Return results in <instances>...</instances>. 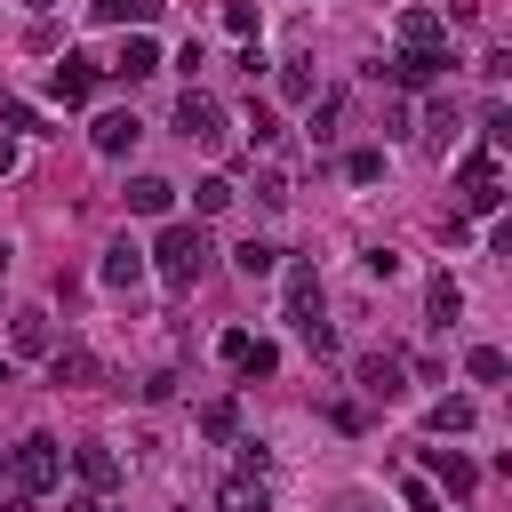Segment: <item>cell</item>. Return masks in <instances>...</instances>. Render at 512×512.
Masks as SVG:
<instances>
[{"instance_id":"1","label":"cell","mask_w":512,"mask_h":512,"mask_svg":"<svg viewBox=\"0 0 512 512\" xmlns=\"http://www.w3.org/2000/svg\"><path fill=\"white\" fill-rule=\"evenodd\" d=\"M56 480H64V448H56L48 432H24V440L8 448V488H16V496H48Z\"/></svg>"},{"instance_id":"2","label":"cell","mask_w":512,"mask_h":512,"mask_svg":"<svg viewBox=\"0 0 512 512\" xmlns=\"http://www.w3.org/2000/svg\"><path fill=\"white\" fill-rule=\"evenodd\" d=\"M152 264H160L168 288H192V280L208 272V232H200V224H168L160 248H152Z\"/></svg>"},{"instance_id":"3","label":"cell","mask_w":512,"mask_h":512,"mask_svg":"<svg viewBox=\"0 0 512 512\" xmlns=\"http://www.w3.org/2000/svg\"><path fill=\"white\" fill-rule=\"evenodd\" d=\"M288 320L312 352H336V328L320 320V264H288Z\"/></svg>"},{"instance_id":"4","label":"cell","mask_w":512,"mask_h":512,"mask_svg":"<svg viewBox=\"0 0 512 512\" xmlns=\"http://www.w3.org/2000/svg\"><path fill=\"white\" fill-rule=\"evenodd\" d=\"M464 216H496L504 208V184H496V152H464Z\"/></svg>"},{"instance_id":"5","label":"cell","mask_w":512,"mask_h":512,"mask_svg":"<svg viewBox=\"0 0 512 512\" xmlns=\"http://www.w3.org/2000/svg\"><path fill=\"white\" fill-rule=\"evenodd\" d=\"M352 384H360L368 400H400V392H408V360H400V352H360V360H352Z\"/></svg>"},{"instance_id":"6","label":"cell","mask_w":512,"mask_h":512,"mask_svg":"<svg viewBox=\"0 0 512 512\" xmlns=\"http://www.w3.org/2000/svg\"><path fill=\"white\" fill-rule=\"evenodd\" d=\"M176 128H184L192 144H224V104L200 96V88H184V96H176Z\"/></svg>"},{"instance_id":"7","label":"cell","mask_w":512,"mask_h":512,"mask_svg":"<svg viewBox=\"0 0 512 512\" xmlns=\"http://www.w3.org/2000/svg\"><path fill=\"white\" fill-rule=\"evenodd\" d=\"M376 72H392V88H432V80L448 72V48H400V56L376 64Z\"/></svg>"},{"instance_id":"8","label":"cell","mask_w":512,"mask_h":512,"mask_svg":"<svg viewBox=\"0 0 512 512\" xmlns=\"http://www.w3.org/2000/svg\"><path fill=\"white\" fill-rule=\"evenodd\" d=\"M216 352H224V368H240V376H272V368H280V352H272L264 336H248V328H224Z\"/></svg>"},{"instance_id":"9","label":"cell","mask_w":512,"mask_h":512,"mask_svg":"<svg viewBox=\"0 0 512 512\" xmlns=\"http://www.w3.org/2000/svg\"><path fill=\"white\" fill-rule=\"evenodd\" d=\"M8 344H16L24 360H48V352H56V328H48V312H40V304L8 312Z\"/></svg>"},{"instance_id":"10","label":"cell","mask_w":512,"mask_h":512,"mask_svg":"<svg viewBox=\"0 0 512 512\" xmlns=\"http://www.w3.org/2000/svg\"><path fill=\"white\" fill-rule=\"evenodd\" d=\"M48 376H56L64 392H88V384L104 376V360H96L88 344H56V352H48Z\"/></svg>"},{"instance_id":"11","label":"cell","mask_w":512,"mask_h":512,"mask_svg":"<svg viewBox=\"0 0 512 512\" xmlns=\"http://www.w3.org/2000/svg\"><path fill=\"white\" fill-rule=\"evenodd\" d=\"M48 96H56V104H88V96H96V64H88V56L48 64Z\"/></svg>"},{"instance_id":"12","label":"cell","mask_w":512,"mask_h":512,"mask_svg":"<svg viewBox=\"0 0 512 512\" xmlns=\"http://www.w3.org/2000/svg\"><path fill=\"white\" fill-rule=\"evenodd\" d=\"M72 464H80V480H88V496H104V488H120V456H112L104 440H80V448H72Z\"/></svg>"},{"instance_id":"13","label":"cell","mask_w":512,"mask_h":512,"mask_svg":"<svg viewBox=\"0 0 512 512\" xmlns=\"http://www.w3.org/2000/svg\"><path fill=\"white\" fill-rule=\"evenodd\" d=\"M424 472L448 488V496H472L480 488V472H472V456H456V448H424Z\"/></svg>"},{"instance_id":"14","label":"cell","mask_w":512,"mask_h":512,"mask_svg":"<svg viewBox=\"0 0 512 512\" xmlns=\"http://www.w3.org/2000/svg\"><path fill=\"white\" fill-rule=\"evenodd\" d=\"M216 512H272V488L256 472H232V480H216Z\"/></svg>"},{"instance_id":"15","label":"cell","mask_w":512,"mask_h":512,"mask_svg":"<svg viewBox=\"0 0 512 512\" xmlns=\"http://www.w3.org/2000/svg\"><path fill=\"white\" fill-rule=\"evenodd\" d=\"M400 48H448L440 8H400Z\"/></svg>"},{"instance_id":"16","label":"cell","mask_w":512,"mask_h":512,"mask_svg":"<svg viewBox=\"0 0 512 512\" xmlns=\"http://www.w3.org/2000/svg\"><path fill=\"white\" fill-rule=\"evenodd\" d=\"M136 280H144V248H136V240H112V248H104V288L128 296Z\"/></svg>"},{"instance_id":"17","label":"cell","mask_w":512,"mask_h":512,"mask_svg":"<svg viewBox=\"0 0 512 512\" xmlns=\"http://www.w3.org/2000/svg\"><path fill=\"white\" fill-rule=\"evenodd\" d=\"M112 72H120V80H152V72H160V48H152L144 32H128L120 56H112Z\"/></svg>"},{"instance_id":"18","label":"cell","mask_w":512,"mask_h":512,"mask_svg":"<svg viewBox=\"0 0 512 512\" xmlns=\"http://www.w3.org/2000/svg\"><path fill=\"white\" fill-rule=\"evenodd\" d=\"M136 136H144V120H136V112H104V120H96V152H104V160H120Z\"/></svg>"},{"instance_id":"19","label":"cell","mask_w":512,"mask_h":512,"mask_svg":"<svg viewBox=\"0 0 512 512\" xmlns=\"http://www.w3.org/2000/svg\"><path fill=\"white\" fill-rule=\"evenodd\" d=\"M160 8H168V0H88L96 24H160Z\"/></svg>"},{"instance_id":"20","label":"cell","mask_w":512,"mask_h":512,"mask_svg":"<svg viewBox=\"0 0 512 512\" xmlns=\"http://www.w3.org/2000/svg\"><path fill=\"white\" fill-rule=\"evenodd\" d=\"M128 208H136V216H168V208H176V184H168V176H136V184H128Z\"/></svg>"},{"instance_id":"21","label":"cell","mask_w":512,"mask_h":512,"mask_svg":"<svg viewBox=\"0 0 512 512\" xmlns=\"http://www.w3.org/2000/svg\"><path fill=\"white\" fill-rule=\"evenodd\" d=\"M232 200H240V184H232V176H200V184H192V208H200V216H224Z\"/></svg>"},{"instance_id":"22","label":"cell","mask_w":512,"mask_h":512,"mask_svg":"<svg viewBox=\"0 0 512 512\" xmlns=\"http://www.w3.org/2000/svg\"><path fill=\"white\" fill-rule=\"evenodd\" d=\"M424 304H432V320H440V328H448V320H456V312H464V288H456V280H448V272H432V288H424Z\"/></svg>"},{"instance_id":"23","label":"cell","mask_w":512,"mask_h":512,"mask_svg":"<svg viewBox=\"0 0 512 512\" xmlns=\"http://www.w3.org/2000/svg\"><path fill=\"white\" fill-rule=\"evenodd\" d=\"M504 368H512V360H504L496 344H472V352H464V376H472V384H504Z\"/></svg>"},{"instance_id":"24","label":"cell","mask_w":512,"mask_h":512,"mask_svg":"<svg viewBox=\"0 0 512 512\" xmlns=\"http://www.w3.org/2000/svg\"><path fill=\"white\" fill-rule=\"evenodd\" d=\"M440 440H456V432H472V400H432V416H424Z\"/></svg>"},{"instance_id":"25","label":"cell","mask_w":512,"mask_h":512,"mask_svg":"<svg viewBox=\"0 0 512 512\" xmlns=\"http://www.w3.org/2000/svg\"><path fill=\"white\" fill-rule=\"evenodd\" d=\"M232 264H240L248 280H264V272L280 264V248H272V240H240V248H232Z\"/></svg>"},{"instance_id":"26","label":"cell","mask_w":512,"mask_h":512,"mask_svg":"<svg viewBox=\"0 0 512 512\" xmlns=\"http://www.w3.org/2000/svg\"><path fill=\"white\" fill-rule=\"evenodd\" d=\"M424 136H432V152H448V144H456V104H448V96L424 112Z\"/></svg>"},{"instance_id":"27","label":"cell","mask_w":512,"mask_h":512,"mask_svg":"<svg viewBox=\"0 0 512 512\" xmlns=\"http://www.w3.org/2000/svg\"><path fill=\"white\" fill-rule=\"evenodd\" d=\"M232 424H240L232 400H208V408H200V432H208V440H232Z\"/></svg>"},{"instance_id":"28","label":"cell","mask_w":512,"mask_h":512,"mask_svg":"<svg viewBox=\"0 0 512 512\" xmlns=\"http://www.w3.org/2000/svg\"><path fill=\"white\" fill-rule=\"evenodd\" d=\"M280 96H288V104H312V96H320V80H312L304 64H288V72H280Z\"/></svg>"},{"instance_id":"29","label":"cell","mask_w":512,"mask_h":512,"mask_svg":"<svg viewBox=\"0 0 512 512\" xmlns=\"http://www.w3.org/2000/svg\"><path fill=\"white\" fill-rule=\"evenodd\" d=\"M336 112H344V96H312V120H304V128H312V144H328V128H336Z\"/></svg>"},{"instance_id":"30","label":"cell","mask_w":512,"mask_h":512,"mask_svg":"<svg viewBox=\"0 0 512 512\" xmlns=\"http://www.w3.org/2000/svg\"><path fill=\"white\" fill-rule=\"evenodd\" d=\"M0 120H8V128H24V136H48V128H40V112H32L24 96H0Z\"/></svg>"},{"instance_id":"31","label":"cell","mask_w":512,"mask_h":512,"mask_svg":"<svg viewBox=\"0 0 512 512\" xmlns=\"http://www.w3.org/2000/svg\"><path fill=\"white\" fill-rule=\"evenodd\" d=\"M344 176H352V184H376V176H384V152H352Z\"/></svg>"},{"instance_id":"32","label":"cell","mask_w":512,"mask_h":512,"mask_svg":"<svg viewBox=\"0 0 512 512\" xmlns=\"http://www.w3.org/2000/svg\"><path fill=\"white\" fill-rule=\"evenodd\" d=\"M248 136H256V144H272V136H280V120H272L264 104H248Z\"/></svg>"},{"instance_id":"33","label":"cell","mask_w":512,"mask_h":512,"mask_svg":"<svg viewBox=\"0 0 512 512\" xmlns=\"http://www.w3.org/2000/svg\"><path fill=\"white\" fill-rule=\"evenodd\" d=\"M400 272V248H368V280H392Z\"/></svg>"},{"instance_id":"34","label":"cell","mask_w":512,"mask_h":512,"mask_svg":"<svg viewBox=\"0 0 512 512\" xmlns=\"http://www.w3.org/2000/svg\"><path fill=\"white\" fill-rule=\"evenodd\" d=\"M16 160H24V152H16V136H0V176H8Z\"/></svg>"},{"instance_id":"35","label":"cell","mask_w":512,"mask_h":512,"mask_svg":"<svg viewBox=\"0 0 512 512\" xmlns=\"http://www.w3.org/2000/svg\"><path fill=\"white\" fill-rule=\"evenodd\" d=\"M336 512H376V496H344V504H336Z\"/></svg>"},{"instance_id":"36","label":"cell","mask_w":512,"mask_h":512,"mask_svg":"<svg viewBox=\"0 0 512 512\" xmlns=\"http://www.w3.org/2000/svg\"><path fill=\"white\" fill-rule=\"evenodd\" d=\"M24 8H56V0H24Z\"/></svg>"},{"instance_id":"37","label":"cell","mask_w":512,"mask_h":512,"mask_svg":"<svg viewBox=\"0 0 512 512\" xmlns=\"http://www.w3.org/2000/svg\"><path fill=\"white\" fill-rule=\"evenodd\" d=\"M0 272H8V248H0Z\"/></svg>"},{"instance_id":"38","label":"cell","mask_w":512,"mask_h":512,"mask_svg":"<svg viewBox=\"0 0 512 512\" xmlns=\"http://www.w3.org/2000/svg\"><path fill=\"white\" fill-rule=\"evenodd\" d=\"M0 512H8V496H0Z\"/></svg>"}]
</instances>
